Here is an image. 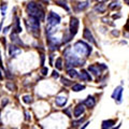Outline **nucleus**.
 <instances>
[{
  "label": "nucleus",
  "instance_id": "obj_1",
  "mask_svg": "<svg viewBox=\"0 0 129 129\" xmlns=\"http://www.w3.org/2000/svg\"><path fill=\"white\" fill-rule=\"evenodd\" d=\"M26 11L29 16H34V17L40 19V21H43L44 17H45V13H44L41 6L38 5V3L35 1H30L27 3Z\"/></svg>",
  "mask_w": 129,
  "mask_h": 129
},
{
  "label": "nucleus",
  "instance_id": "obj_2",
  "mask_svg": "<svg viewBox=\"0 0 129 129\" xmlns=\"http://www.w3.org/2000/svg\"><path fill=\"white\" fill-rule=\"evenodd\" d=\"M63 56L67 60V67L69 69L70 67H78V66H83L84 60L80 59L75 54L72 53L71 48L67 47V50L63 52Z\"/></svg>",
  "mask_w": 129,
  "mask_h": 129
},
{
  "label": "nucleus",
  "instance_id": "obj_3",
  "mask_svg": "<svg viewBox=\"0 0 129 129\" xmlns=\"http://www.w3.org/2000/svg\"><path fill=\"white\" fill-rule=\"evenodd\" d=\"M26 27L29 32H31L34 36L38 37L40 35V19L34 17V16H29V18L25 22Z\"/></svg>",
  "mask_w": 129,
  "mask_h": 129
},
{
  "label": "nucleus",
  "instance_id": "obj_4",
  "mask_svg": "<svg viewBox=\"0 0 129 129\" xmlns=\"http://www.w3.org/2000/svg\"><path fill=\"white\" fill-rule=\"evenodd\" d=\"M74 51L80 55H83L85 57H88L91 53V46L89 44H87L84 41H78L74 44Z\"/></svg>",
  "mask_w": 129,
  "mask_h": 129
},
{
  "label": "nucleus",
  "instance_id": "obj_5",
  "mask_svg": "<svg viewBox=\"0 0 129 129\" xmlns=\"http://www.w3.org/2000/svg\"><path fill=\"white\" fill-rule=\"evenodd\" d=\"M60 16L54 12H50L47 15V25L50 27H56L60 24Z\"/></svg>",
  "mask_w": 129,
  "mask_h": 129
},
{
  "label": "nucleus",
  "instance_id": "obj_6",
  "mask_svg": "<svg viewBox=\"0 0 129 129\" xmlns=\"http://www.w3.org/2000/svg\"><path fill=\"white\" fill-rule=\"evenodd\" d=\"M79 19L76 17H71L70 19V27H69V32L72 37H74V36L78 34V29H79Z\"/></svg>",
  "mask_w": 129,
  "mask_h": 129
},
{
  "label": "nucleus",
  "instance_id": "obj_7",
  "mask_svg": "<svg viewBox=\"0 0 129 129\" xmlns=\"http://www.w3.org/2000/svg\"><path fill=\"white\" fill-rule=\"evenodd\" d=\"M112 98L115 100L116 103H122V98H123V87L122 86H117L114 89L112 94Z\"/></svg>",
  "mask_w": 129,
  "mask_h": 129
},
{
  "label": "nucleus",
  "instance_id": "obj_8",
  "mask_svg": "<svg viewBox=\"0 0 129 129\" xmlns=\"http://www.w3.org/2000/svg\"><path fill=\"white\" fill-rule=\"evenodd\" d=\"M47 45H48V48H50V51L52 52H54L56 51L57 48L59 47V41L57 39H55V38H52L51 36H47Z\"/></svg>",
  "mask_w": 129,
  "mask_h": 129
},
{
  "label": "nucleus",
  "instance_id": "obj_9",
  "mask_svg": "<svg viewBox=\"0 0 129 129\" xmlns=\"http://www.w3.org/2000/svg\"><path fill=\"white\" fill-rule=\"evenodd\" d=\"M10 40H11V42L15 44V45H19V46H24V42L22 41L21 39H19L18 37V34L17 32H15L12 30L11 32V35H10Z\"/></svg>",
  "mask_w": 129,
  "mask_h": 129
},
{
  "label": "nucleus",
  "instance_id": "obj_10",
  "mask_svg": "<svg viewBox=\"0 0 129 129\" xmlns=\"http://www.w3.org/2000/svg\"><path fill=\"white\" fill-rule=\"evenodd\" d=\"M21 53H22V50L17 45H15V44L12 43L9 46V55L11 57H16V56H18Z\"/></svg>",
  "mask_w": 129,
  "mask_h": 129
},
{
  "label": "nucleus",
  "instance_id": "obj_11",
  "mask_svg": "<svg viewBox=\"0 0 129 129\" xmlns=\"http://www.w3.org/2000/svg\"><path fill=\"white\" fill-rule=\"evenodd\" d=\"M83 37H84V39H86L90 44H95V45H97V43H96L95 39H94V36L91 35V32H90L89 29H87V28H85V29H84Z\"/></svg>",
  "mask_w": 129,
  "mask_h": 129
},
{
  "label": "nucleus",
  "instance_id": "obj_12",
  "mask_svg": "<svg viewBox=\"0 0 129 129\" xmlns=\"http://www.w3.org/2000/svg\"><path fill=\"white\" fill-rule=\"evenodd\" d=\"M22 26H21V19H19V17L17 15L14 16V22H13V31L17 32V34L19 35L22 32Z\"/></svg>",
  "mask_w": 129,
  "mask_h": 129
},
{
  "label": "nucleus",
  "instance_id": "obj_13",
  "mask_svg": "<svg viewBox=\"0 0 129 129\" xmlns=\"http://www.w3.org/2000/svg\"><path fill=\"white\" fill-rule=\"evenodd\" d=\"M84 111H85V108H84V104L83 103H79L78 106L75 107L74 109V117H80L81 115L84 113Z\"/></svg>",
  "mask_w": 129,
  "mask_h": 129
},
{
  "label": "nucleus",
  "instance_id": "obj_14",
  "mask_svg": "<svg viewBox=\"0 0 129 129\" xmlns=\"http://www.w3.org/2000/svg\"><path fill=\"white\" fill-rule=\"evenodd\" d=\"M83 104H84L85 107L91 109V108H94V107L96 106V99H95L92 96H88V97H87V99L83 102Z\"/></svg>",
  "mask_w": 129,
  "mask_h": 129
},
{
  "label": "nucleus",
  "instance_id": "obj_15",
  "mask_svg": "<svg viewBox=\"0 0 129 129\" xmlns=\"http://www.w3.org/2000/svg\"><path fill=\"white\" fill-rule=\"evenodd\" d=\"M88 70H89L91 73L94 74V75H96V76H99L100 75V72H101V69H100L99 63L98 64H91V66L88 67Z\"/></svg>",
  "mask_w": 129,
  "mask_h": 129
},
{
  "label": "nucleus",
  "instance_id": "obj_16",
  "mask_svg": "<svg viewBox=\"0 0 129 129\" xmlns=\"http://www.w3.org/2000/svg\"><path fill=\"white\" fill-rule=\"evenodd\" d=\"M67 103V97L64 96H57L55 99V104L58 107H64V104Z\"/></svg>",
  "mask_w": 129,
  "mask_h": 129
},
{
  "label": "nucleus",
  "instance_id": "obj_17",
  "mask_svg": "<svg viewBox=\"0 0 129 129\" xmlns=\"http://www.w3.org/2000/svg\"><path fill=\"white\" fill-rule=\"evenodd\" d=\"M79 78L81 80H83V81H91V76H90V74L88 73L86 70H82V71H81V73L79 74Z\"/></svg>",
  "mask_w": 129,
  "mask_h": 129
},
{
  "label": "nucleus",
  "instance_id": "obj_18",
  "mask_svg": "<svg viewBox=\"0 0 129 129\" xmlns=\"http://www.w3.org/2000/svg\"><path fill=\"white\" fill-rule=\"evenodd\" d=\"M114 125H115V120L109 119V120H103L101 127H102L103 129H107V128H112L113 126H114Z\"/></svg>",
  "mask_w": 129,
  "mask_h": 129
},
{
  "label": "nucleus",
  "instance_id": "obj_19",
  "mask_svg": "<svg viewBox=\"0 0 129 129\" xmlns=\"http://www.w3.org/2000/svg\"><path fill=\"white\" fill-rule=\"evenodd\" d=\"M83 89H85V86L82 85V84H74V85H72V90L75 91V92L81 91Z\"/></svg>",
  "mask_w": 129,
  "mask_h": 129
},
{
  "label": "nucleus",
  "instance_id": "obj_20",
  "mask_svg": "<svg viewBox=\"0 0 129 129\" xmlns=\"http://www.w3.org/2000/svg\"><path fill=\"white\" fill-rule=\"evenodd\" d=\"M6 87H7V89L10 90V91H15L16 90V85L13 82H7L6 83Z\"/></svg>",
  "mask_w": 129,
  "mask_h": 129
},
{
  "label": "nucleus",
  "instance_id": "obj_21",
  "mask_svg": "<svg viewBox=\"0 0 129 129\" xmlns=\"http://www.w3.org/2000/svg\"><path fill=\"white\" fill-rule=\"evenodd\" d=\"M67 73H68V75H69L70 78H73V79L79 78V73L74 69H70V68H69V69L67 70Z\"/></svg>",
  "mask_w": 129,
  "mask_h": 129
},
{
  "label": "nucleus",
  "instance_id": "obj_22",
  "mask_svg": "<svg viewBox=\"0 0 129 129\" xmlns=\"http://www.w3.org/2000/svg\"><path fill=\"white\" fill-rule=\"evenodd\" d=\"M95 10L100 12V13H103V12L106 11V6H104L103 3H98V5L95 7Z\"/></svg>",
  "mask_w": 129,
  "mask_h": 129
},
{
  "label": "nucleus",
  "instance_id": "obj_23",
  "mask_svg": "<svg viewBox=\"0 0 129 129\" xmlns=\"http://www.w3.org/2000/svg\"><path fill=\"white\" fill-rule=\"evenodd\" d=\"M72 38H73V37H72V36L70 35V32H69V31H67L66 34L63 35V40H62V42H63V43H68Z\"/></svg>",
  "mask_w": 129,
  "mask_h": 129
},
{
  "label": "nucleus",
  "instance_id": "obj_24",
  "mask_svg": "<svg viewBox=\"0 0 129 129\" xmlns=\"http://www.w3.org/2000/svg\"><path fill=\"white\" fill-rule=\"evenodd\" d=\"M78 7H79V10H85L89 7V2L86 1V2H81V3H78Z\"/></svg>",
  "mask_w": 129,
  "mask_h": 129
},
{
  "label": "nucleus",
  "instance_id": "obj_25",
  "mask_svg": "<svg viewBox=\"0 0 129 129\" xmlns=\"http://www.w3.org/2000/svg\"><path fill=\"white\" fill-rule=\"evenodd\" d=\"M0 8H1V14L5 16V15L7 14V9H8L7 2H1V5H0Z\"/></svg>",
  "mask_w": 129,
  "mask_h": 129
},
{
  "label": "nucleus",
  "instance_id": "obj_26",
  "mask_svg": "<svg viewBox=\"0 0 129 129\" xmlns=\"http://www.w3.org/2000/svg\"><path fill=\"white\" fill-rule=\"evenodd\" d=\"M55 67L57 68L58 70H61V69H62V59H61V58H57V59H56Z\"/></svg>",
  "mask_w": 129,
  "mask_h": 129
},
{
  "label": "nucleus",
  "instance_id": "obj_27",
  "mask_svg": "<svg viewBox=\"0 0 129 129\" xmlns=\"http://www.w3.org/2000/svg\"><path fill=\"white\" fill-rule=\"evenodd\" d=\"M119 7L120 6H119V1H118V0H115V1H113L111 5L109 6V8H110L111 10H114L115 8H119Z\"/></svg>",
  "mask_w": 129,
  "mask_h": 129
},
{
  "label": "nucleus",
  "instance_id": "obj_28",
  "mask_svg": "<svg viewBox=\"0 0 129 129\" xmlns=\"http://www.w3.org/2000/svg\"><path fill=\"white\" fill-rule=\"evenodd\" d=\"M23 101L25 102V103H27V104H29V103H31V102H32V97H31V96H29V95L24 96V97H23Z\"/></svg>",
  "mask_w": 129,
  "mask_h": 129
},
{
  "label": "nucleus",
  "instance_id": "obj_29",
  "mask_svg": "<svg viewBox=\"0 0 129 129\" xmlns=\"http://www.w3.org/2000/svg\"><path fill=\"white\" fill-rule=\"evenodd\" d=\"M61 83L63 84V85H66V86H71L72 84H73L70 80H67V79H64V78H61Z\"/></svg>",
  "mask_w": 129,
  "mask_h": 129
},
{
  "label": "nucleus",
  "instance_id": "obj_30",
  "mask_svg": "<svg viewBox=\"0 0 129 129\" xmlns=\"http://www.w3.org/2000/svg\"><path fill=\"white\" fill-rule=\"evenodd\" d=\"M41 73H42V75H44V76H45V75H47V73H48V69H47L46 67H43V66H42Z\"/></svg>",
  "mask_w": 129,
  "mask_h": 129
},
{
  "label": "nucleus",
  "instance_id": "obj_31",
  "mask_svg": "<svg viewBox=\"0 0 129 129\" xmlns=\"http://www.w3.org/2000/svg\"><path fill=\"white\" fill-rule=\"evenodd\" d=\"M10 29H11V25L7 26V27H5V28H3V29H2L1 31H2V34H3V35H7L8 32H9V30H10Z\"/></svg>",
  "mask_w": 129,
  "mask_h": 129
},
{
  "label": "nucleus",
  "instance_id": "obj_32",
  "mask_svg": "<svg viewBox=\"0 0 129 129\" xmlns=\"http://www.w3.org/2000/svg\"><path fill=\"white\" fill-rule=\"evenodd\" d=\"M57 3H58V5H60L61 7H63V8H64V9H66L67 11H69V8H68V7L66 6V3H64V2H62V1H57Z\"/></svg>",
  "mask_w": 129,
  "mask_h": 129
},
{
  "label": "nucleus",
  "instance_id": "obj_33",
  "mask_svg": "<svg viewBox=\"0 0 129 129\" xmlns=\"http://www.w3.org/2000/svg\"><path fill=\"white\" fill-rule=\"evenodd\" d=\"M8 102H9L8 98H3V99H2V108H5L7 104H8Z\"/></svg>",
  "mask_w": 129,
  "mask_h": 129
},
{
  "label": "nucleus",
  "instance_id": "obj_34",
  "mask_svg": "<svg viewBox=\"0 0 129 129\" xmlns=\"http://www.w3.org/2000/svg\"><path fill=\"white\" fill-rule=\"evenodd\" d=\"M52 76H53V78H54V79H55V78H56V79H57V78H58V76H59V74H58V72H57V71H54V72H53V74H52Z\"/></svg>",
  "mask_w": 129,
  "mask_h": 129
},
{
  "label": "nucleus",
  "instance_id": "obj_35",
  "mask_svg": "<svg viewBox=\"0 0 129 129\" xmlns=\"http://www.w3.org/2000/svg\"><path fill=\"white\" fill-rule=\"evenodd\" d=\"M31 119V116L29 113H26V120H30Z\"/></svg>",
  "mask_w": 129,
  "mask_h": 129
},
{
  "label": "nucleus",
  "instance_id": "obj_36",
  "mask_svg": "<svg viewBox=\"0 0 129 129\" xmlns=\"http://www.w3.org/2000/svg\"><path fill=\"white\" fill-rule=\"evenodd\" d=\"M1 69L2 68L0 67V81H2L3 80V75H2V72H1ZM2 70H5V69H2Z\"/></svg>",
  "mask_w": 129,
  "mask_h": 129
},
{
  "label": "nucleus",
  "instance_id": "obj_37",
  "mask_svg": "<svg viewBox=\"0 0 129 129\" xmlns=\"http://www.w3.org/2000/svg\"><path fill=\"white\" fill-rule=\"evenodd\" d=\"M63 112H64V113H67L68 116H71V114H70V108H68L67 110H66V111H63Z\"/></svg>",
  "mask_w": 129,
  "mask_h": 129
},
{
  "label": "nucleus",
  "instance_id": "obj_38",
  "mask_svg": "<svg viewBox=\"0 0 129 129\" xmlns=\"http://www.w3.org/2000/svg\"><path fill=\"white\" fill-rule=\"evenodd\" d=\"M125 29H126L127 31H129V19H128V22L126 24V26H125Z\"/></svg>",
  "mask_w": 129,
  "mask_h": 129
},
{
  "label": "nucleus",
  "instance_id": "obj_39",
  "mask_svg": "<svg viewBox=\"0 0 129 129\" xmlns=\"http://www.w3.org/2000/svg\"><path fill=\"white\" fill-rule=\"evenodd\" d=\"M0 67H1L2 69H5V68H3V66H2V57H1V54H0Z\"/></svg>",
  "mask_w": 129,
  "mask_h": 129
},
{
  "label": "nucleus",
  "instance_id": "obj_40",
  "mask_svg": "<svg viewBox=\"0 0 129 129\" xmlns=\"http://www.w3.org/2000/svg\"><path fill=\"white\" fill-rule=\"evenodd\" d=\"M41 64H42V66L44 64V55L43 54L41 55Z\"/></svg>",
  "mask_w": 129,
  "mask_h": 129
},
{
  "label": "nucleus",
  "instance_id": "obj_41",
  "mask_svg": "<svg viewBox=\"0 0 129 129\" xmlns=\"http://www.w3.org/2000/svg\"><path fill=\"white\" fill-rule=\"evenodd\" d=\"M124 2H125V3H127V5L129 6V0H124Z\"/></svg>",
  "mask_w": 129,
  "mask_h": 129
},
{
  "label": "nucleus",
  "instance_id": "obj_42",
  "mask_svg": "<svg viewBox=\"0 0 129 129\" xmlns=\"http://www.w3.org/2000/svg\"><path fill=\"white\" fill-rule=\"evenodd\" d=\"M2 30V23H0V32H1Z\"/></svg>",
  "mask_w": 129,
  "mask_h": 129
},
{
  "label": "nucleus",
  "instance_id": "obj_43",
  "mask_svg": "<svg viewBox=\"0 0 129 129\" xmlns=\"http://www.w3.org/2000/svg\"><path fill=\"white\" fill-rule=\"evenodd\" d=\"M0 112H1V111H0Z\"/></svg>",
  "mask_w": 129,
  "mask_h": 129
}]
</instances>
